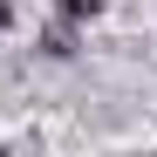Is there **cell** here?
<instances>
[{
  "label": "cell",
  "instance_id": "obj_2",
  "mask_svg": "<svg viewBox=\"0 0 157 157\" xmlns=\"http://www.w3.org/2000/svg\"><path fill=\"white\" fill-rule=\"evenodd\" d=\"M55 14L82 28V21H96V14H102V0H55Z\"/></svg>",
  "mask_w": 157,
  "mask_h": 157
},
{
  "label": "cell",
  "instance_id": "obj_1",
  "mask_svg": "<svg viewBox=\"0 0 157 157\" xmlns=\"http://www.w3.org/2000/svg\"><path fill=\"white\" fill-rule=\"evenodd\" d=\"M75 48H82V34H75V21H62V14L34 34V55L41 62H75Z\"/></svg>",
  "mask_w": 157,
  "mask_h": 157
},
{
  "label": "cell",
  "instance_id": "obj_3",
  "mask_svg": "<svg viewBox=\"0 0 157 157\" xmlns=\"http://www.w3.org/2000/svg\"><path fill=\"white\" fill-rule=\"evenodd\" d=\"M14 28V0H0V34H7Z\"/></svg>",
  "mask_w": 157,
  "mask_h": 157
}]
</instances>
